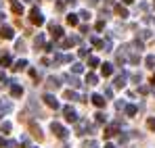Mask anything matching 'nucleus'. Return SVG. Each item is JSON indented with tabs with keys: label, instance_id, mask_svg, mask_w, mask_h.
I'll return each instance as SVG.
<instances>
[{
	"label": "nucleus",
	"instance_id": "obj_1",
	"mask_svg": "<svg viewBox=\"0 0 155 148\" xmlns=\"http://www.w3.org/2000/svg\"><path fill=\"white\" fill-rule=\"evenodd\" d=\"M51 129H52V134H54L57 138H61V140H65V138H67V129H65L61 123L52 121V123H51Z\"/></svg>",
	"mask_w": 155,
	"mask_h": 148
},
{
	"label": "nucleus",
	"instance_id": "obj_2",
	"mask_svg": "<svg viewBox=\"0 0 155 148\" xmlns=\"http://www.w3.org/2000/svg\"><path fill=\"white\" fill-rule=\"evenodd\" d=\"M63 115H65V119H67L69 123H78V113H76V109H71V106H63Z\"/></svg>",
	"mask_w": 155,
	"mask_h": 148
},
{
	"label": "nucleus",
	"instance_id": "obj_3",
	"mask_svg": "<svg viewBox=\"0 0 155 148\" xmlns=\"http://www.w3.org/2000/svg\"><path fill=\"white\" fill-rule=\"evenodd\" d=\"M29 19H31V23H34V25H42V23H44V17H42V13H40L38 8H31Z\"/></svg>",
	"mask_w": 155,
	"mask_h": 148
},
{
	"label": "nucleus",
	"instance_id": "obj_4",
	"mask_svg": "<svg viewBox=\"0 0 155 148\" xmlns=\"http://www.w3.org/2000/svg\"><path fill=\"white\" fill-rule=\"evenodd\" d=\"M88 129H92V125L88 123V119H78V134L80 136H84V131H88Z\"/></svg>",
	"mask_w": 155,
	"mask_h": 148
},
{
	"label": "nucleus",
	"instance_id": "obj_5",
	"mask_svg": "<svg viewBox=\"0 0 155 148\" xmlns=\"http://www.w3.org/2000/svg\"><path fill=\"white\" fill-rule=\"evenodd\" d=\"M90 100H92V104L99 106V109H103V106H105V96H101V94H92Z\"/></svg>",
	"mask_w": 155,
	"mask_h": 148
},
{
	"label": "nucleus",
	"instance_id": "obj_6",
	"mask_svg": "<svg viewBox=\"0 0 155 148\" xmlns=\"http://www.w3.org/2000/svg\"><path fill=\"white\" fill-rule=\"evenodd\" d=\"M44 102H46L51 109H59V100L54 98L52 94H44Z\"/></svg>",
	"mask_w": 155,
	"mask_h": 148
},
{
	"label": "nucleus",
	"instance_id": "obj_7",
	"mask_svg": "<svg viewBox=\"0 0 155 148\" xmlns=\"http://www.w3.org/2000/svg\"><path fill=\"white\" fill-rule=\"evenodd\" d=\"M0 36H2L4 40H11V38L15 36V31H13L11 27H4V25H2V27H0Z\"/></svg>",
	"mask_w": 155,
	"mask_h": 148
},
{
	"label": "nucleus",
	"instance_id": "obj_8",
	"mask_svg": "<svg viewBox=\"0 0 155 148\" xmlns=\"http://www.w3.org/2000/svg\"><path fill=\"white\" fill-rule=\"evenodd\" d=\"M21 94H23V88H21V86H17V83L13 81V86H11V96H13V98H19Z\"/></svg>",
	"mask_w": 155,
	"mask_h": 148
},
{
	"label": "nucleus",
	"instance_id": "obj_9",
	"mask_svg": "<svg viewBox=\"0 0 155 148\" xmlns=\"http://www.w3.org/2000/svg\"><path fill=\"white\" fill-rule=\"evenodd\" d=\"M65 81H67L71 88H80V86H82V83H80V79H78L76 75H65Z\"/></svg>",
	"mask_w": 155,
	"mask_h": 148
},
{
	"label": "nucleus",
	"instance_id": "obj_10",
	"mask_svg": "<svg viewBox=\"0 0 155 148\" xmlns=\"http://www.w3.org/2000/svg\"><path fill=\"white\" fill-rule=\"evenodd\" d=\"M11 109H13V104H11L8 100H6V102H4V100H0V119H2V115H4V113H8Z\"/></svg>",
	"mask_w": 155,
	"mask_h": 148
},
{
	"label": "nucleus",
	"instance_id": "obj_11",
	"mask_svg": "<svg viewBox=\"0 0 155 148\" xmlns=\"http://www.w3.org/2000/svg\"><path fill=\"white\" fill-rule=\"evenodd\" d=\"M29 129H31V136H36L38 140H42V129H40L36 123H29Z\"/></svg>",
	"mask_w": 155,
	"mask_h": 148
},
{
	"label": "nucleus",
	"instance_id": "obj_12",
	"mask_svg": "<svg viewBox=\"0 0 155 148\" xmlns=\"http://www.w3.org/2000/svg\"><path fill=\"white\" fill-rule=\"evenodd\" d=\"M115 88H124L126 86V73H122V75H117L115 77V83H113Z\"/></svg>",
	"mask_w": 155,
	"mask_h": 148
},
{
	"label": "nucleus",
	"instance_id": "obj_13",
	"mask_svg": "<svg viewBox=\"0 0 155 148\" xmlns=\"http://www.w3.org/2000/svg\"><path fill=\"white\" fill-rule=\"evenodd\" d=\"M101 73H103L105 77H109V75L113 73V65H109V63H105L103 67H101Z\"/></svg>",
	"mask_w": 155,
	"mask_h": 148
},
{
	"label": "nucleus",
	"instance_id": "obj_14",
	"mask_svg": "<svg viewBox=\"0 0 155 148\" xmlns=\"http://www.w3.org/2000/svg\"><path fill=\"white\" fill-rule=\"evenodd\" d=\"M74 44H78V38H65V40L61 42L63 48H69V46H74Z\"/></svg>",
	"mask_w": 155,
	"mask_h": 148
},
{
	"label": "nucleus",
	"instance_id": "obj_15",
	"mask_svg": "<svg viewBox=\"0 0 155 148\" xmlns=\"http://www.w3.org/2000/svg\"><path fill=\"white\" fill-rule=\"evenodd\" d=\"M46 86H48L51 90H59V86H61V83H59V79H57V77H48V83H46Z\"/></svg>",
	"mask_w": 155,
	"mask_h": 148
},
{
	"label": "nucleus",
	"instance_id": "obj_16",
	"mask_svg": "<svg viewBox=\"0 0 155 148\" xmlns=\"http://www.w3.org/2000/svg\"><path fill=\"white\" fill-rule=\"evenodd\" d=\"M25 67H27V61H25V58H19V61L15 63L13 69H15V71H21V69H25Z\"/></svg>",
	"mask_w": 155,
	"mask_h": 148
},
{
	"label": "nucleus",
	"instance_id": "obj_17",
	"mask_svg": "<svg viewBox=\"0 0 155 148\" xmlns=\"http://www.w3.org/2000/svg\"><path fill=\"white\" fill-rule=\"evenodd\" d=\"M51 33L54 36V38H61V36H63V29L57 27V25H51Z\"/></svg>",
	"mask_w": 155,
	"mask_h": 148
},
{
	"label": "nucleus",
	"instance_id": "obj_18",
	"mask_svg": "<svg viewBox=\"0 0 155 148\" xmlns=\"http://www.w3.org/2000/svg\"><path fill=\"white\" fill-rule=\"evenodd\" d=\"M65 100H71V102H74V100H80V96H78L76 92H71V90H67V92H65Z\"/></svg>",
	"mask_w": 155,
	"mask_h": 148
},
{
	"label": "nucleus",
	"instance_id": "obj_19",
	"mask_svg": "<svg viewBox=\"0 0 155 148\" xmlns=\"http://www.w3.org/2000/svg\"><path fill=\"white\" fill-rule=\"evenodd\" d=\"M97 81H99V79H97V75H94V73H88V75H86V83H88V86H94Z\"/></svg>",
	"mask_w": 155,
	"mask_h": 148
},
{
	"label": "nucleus",
	"instance_id": "obj_20",
	"mask_svg": "<svg viewBox=\"0 0 155 148\" xmlns=\"http://www.w3.org/2000/svg\"><path fill=\"white\" fill-rule=\"evenodd\" d=\"M115 13H117L120 17H128V11H126L122 4H117V6H115Z\"/></svg>",
	"mask_w": 155,
	"mask_h": 148
},
{
	"label": "nucleus",
	"instance_id": "obj_21",
	"mask_svg": "<svg viewBox=\"0 0 155 148\" xmlns=\"http://www.w3.org/2000/svg\"><path fill=\"white\" fill-rule=\"evenodd\" d=\"M11 129H13V125L8 123V121H4V123L0 125V131H2V134H8V131H11Z\"/></svg>",
	"mask_w": 155,
	"mask_h": 148
},
{
	"label": "nucleus",
	"instance_id": "obj_22",
	"mask_svg": "<svg viewBox=\"0 0 155 148\" xmlns=\"http://www.w3.org/2000/svg\"><path fill=\"white\" fill-rule=\"evenodd\" d=\"M126 115H128V117H134V115H136V106H134V104H128V106H126Z\"/></svg>",
	"mask_w": 155,
	"mask_h": 148
},
{
	"label": "nucleus",
	"instance_id": "obj_23",
	"mask_svg": "<svg viewBox=\"0 0 155 148\" xmlns=\"http://www.w3.org/2000/svg\"><path fill=\"white\" fill-rule=\"evenodd\" d=\"M71 71H74V73H82V71H84V67H82L80 63H74V65H71Z\"/></svg>",
	"mask_w": 155,
	"mask_h": 148
},
{
	"label": "nucleus",
	"instance_id": "obj_24",
	"mask_svg": "<svg viewBox=\"0 0 155 148\" xmlns=\"http://www.w3.org/2000/svg\"><path fill=\"white\" fill-rule=\"evenodd\" d=\"M0 65H2V67H6V65H11V56H8V54H4V56L0 58Z\"/></svg>",
	"mask_w": 155,
	"mask_h": 148
},
{
	"label": "nucleus",
	"instance_id": "obj_25",
	"mask_svg": "<svg viewBox=\"0 0 155 148\" xmlns=\"http://www.w3.org/2000/svg\"><path fill=\"white\" fill-rule=\"evenodd\" d=\"M67 23L69 25H78V15H67Z\"/></svg>",
	"mask_w": 155,
	"mask_h": 148
},
{
	"label": "nucleus",
	"instance_id": "obj_26",
	"mask_svg": "<svg viewBox=\"0 0 155 148\" xmlns=\"http://www.w3.org/2000/svg\"><path fill=\"white\" fill-rule=\"evenodd\" d=\"M13 11H15V13L19 15V13H23V6H21L19 2H13Z\"/></svg>",
	"mask_w": 155,
	"mask_h": 148
},
{
	"label": "nucleus",
	"instance_id": "obj_27",
	"mask_svg": "<svg viewBox=\"0 0 155 148\" xmlns=\"http://www.w3.org/2000/svg\"><path fill=\"white\" fill-rule=\"evenodd\" d=\"M88 65H90V67H97V65H99V58H97V56H90V58H88Z\"/></svg>",
	"mask_w": 155,
	"mask_h": 148
},
{
	"label": "nucleus",
	"instance_id": "obj_28",
	"mask_svg": "<svg viewBox=\"0 0 155 148\" xmlns=\"http://www.w3.org/2000/svg\"><path fill=\"white\" fill-rule=\"evenodd\" d=\"M113 134H115V127H107L105 129V138H111Z\"/></svg>",
	"mask_w": 155,
	"mask_h": 148
},
{
	"label": "nucleus",
	"instance_id": "obj_29",
	"mask_svg": "<svg viewBox=\"0 0 155 148\" xmlns=\"http://www.w3.org/2000/svg\"><path fill=\"white\" fill-rule=\"evenodd\" d=\"M84 148H97V142L90 140V142H84Z\"/></svg>",
	"mask_w": 155,
	"mask_h": 148
},
{
	"label": "nucleus",
	"instance_id": "obj_30",
	"mask_svg": "<svg viewBox=\"0 0 155 148\" xmlns=\"http://www.w3.org/2000/svg\"><path fill=\"white\" fill-rule=\"evenodd\" d=\"M155 65V56H147V67H153Z\"/></svg>",
	"mask_w": 155,
	"mask_h": 148
},
{
	"label": "nucleus",
	"instance_id": "obj_31",
	"mask_svg": "<svg viewBox=\"0 0 155 148\" xmlns=\"http://www.w3.org/2000/svg\"><path fill=\"white\" fill-rule=\"evenodd\" d=\"M42 44H44V36H38L36 38V46H42Z\"/></svg>",
	"mask_w": 155,
	"mask_h": 148
},
{
	"label": "nucleus",
	"instance_id": "obj_32",
	"mask_svg": "<svg viewBox=\"0 0 155 148\" xmlns=\"http://www.w3.org/2000/svg\"><path fill=\"white\" fill-rule=\"evenodd\" d=\"M147 125H149V129H155V119H153V117L147 121Z\"/></svg>",
	"mask_w": 155,
	"mask_h": 148
},
{
	"label": "nucleus",
	"instance_id": "obj_33",
	"mask_svg": "<svg viewBox=\"0 0 155 148\" xmlns=\"http://www.w3.org/2000/svg\"><path fill=\"white\" fill-rule=\"evenodd\" d=\"M97 121H99V123H105V115H103V113L97 115Z\"/></svg>",
	"mask_w": 155,
	"mask_h": 148
},
{
	"label": "nucleus",
	"instance_id": "obj_34",
	"mask_svg": "<svg viewBox=\"0 0 155 148\" xmlns=\"http://www.w3.org/2000/svg\"><path fill=\"white\" fill-rule=\"evenodd\" d=\"M115 109H117V111H122V109H124V100H120V102H115Z\"/></svg>",
	"mask_w": 155,
	"mask_h": 148
},
{
	"label": "nucleus",
	"instance_id": "obj_35",
	"mask_svg": "<svg viewBox=\"0 0 155 148\" xmlns=\"http://www.w3.org/2000/svg\"><path fill=\"white\" fill-rule=\"evenodd\" d=\"M103 27H105V21H99V23H97V29H99V31H101Z\"/></svg>",
	"mask_w": 155,
	"mask_h": 148
},
{
	"label": "nucleus",
	"instance_id": "obj_36",
	"mask_svg": "<svg viewBox=\"0 0 155 148\" xmlns=\"http://www.w3.org/2000/svg\"><path fill=\"white\" fill-rule=\"evenodd\" d=\"M6 79V75H4V71H0V81H4Z\"/></svg>",
	"mask_w": 155,
	"mask_h": 148
},
{
	"label": "nucleus",
	"instance_id": "obj_37",
	"mask_svg": "<svg viewBox=\"0 0 155 148\" xmlns=\"http://www.w3.org/2000/svg\"><path fill=\"white\" fill-rule=\"evenodd\" d=\"M76 2H78V0H67V4H71V6H74Z\"/></svg>",
	"mask_w": 155,
	"mask_h": 148
},
{
	"label": "nucleus",
	"instance_id": "obj_38",
	"mask_svg": "<svg viewBox=\"0 0 155 148\" xmlns=\"http://www.w3.org/2000/svg\"><path fill=\"white\" fill-rule=\"evenodd\" d=\"M4 144H6V142H4V138H0V148L4 146Z\"/></svg>",
	"mask_w": 155,
	"mask_h": 148
},
{
	"label": "nucleus",
	"instance_id": "obj_39",
	"mask_svg": "<svg viewBox=\"0 0 155 148\" xmlns=\"http://www.w3.org/2000/svg\"><path fill=\"white\" fill-rule=\"evenodd\" d=\"M105 148H115V146L113 144H105Z\"/></svg>",
	"mask_w": 155,
	"mask_h": 148
},
{
	"label": "nucleus",
	"instance_id": "obj_40",
	"mask_svg": "<svg viewBox=\"0 0 155 148\" xmlns=\"http://www.w3.org/2000/svg\"><path fill=\"white\" fill-rule=\"evenodd\" d=\"M124 2H126V4H130V2H132V0H124Z\"/></svg>",
	"mask_w": 155,
	"mask_h": 148
},
{
	"label": "nucleus",
	"instance_id": "obj_41",
	"mask_svg": "<svg viewBox=\"0 0 155 148\" xmlns=\"http://www.w3.org/2000/svg\"><path fill=\"white\" fill-rule=\"evenodd\" d=\"M153 83H155V75H153Z\"/></svg>",
	"mask_w": 155,
	"mask_h": 148
},
{
	"label": "nucleus",
	"instance_id": "obj_42",
	"mask_svg": "<svg viewBox=\"0 0 155 148\" xmlns=\"http://www.w3.org/2000/svg\"><path fill=\"white\" fill-rule=\"evenodd\" d=\"M105 2H111V0H105Z\"/></svg>",
	"mask_w": 155,
	"mask_h": 148
},
{
	"label": "nucleus",
	"instance_id": "obj_43",
	"mask_svg": "<svg viewBox=\"0 0 155 148\" xmlns=\"http://www.w3.org/2000/svg\"><path fill=\"white\" fill-rule=\"evenodd\" d=\"M34 148H38V146H34Z\"/></svg>",
	"mask_w": 155,
	"mask_h": 148
}]
</instances>
